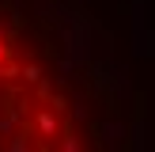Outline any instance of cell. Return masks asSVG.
<instances>
[{"label":"cell","mask_w":155,"mask_h":152,"mask_svg":"<svg viewBox=\"0 0 155 152\" xmlns=\"http://www.w3.org/2000/svg\"><path fill=\"white\" fill-rule=\"evenodd\" d=\"M0 152H125L121 76L64 0H0Z\"/></svg>","instance_id":"obj_1"}]
</instances>
